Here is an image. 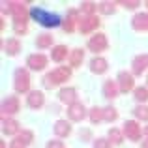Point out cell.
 Masks as SVG:
<instances>
[{"mask_svg":"<svg viewBox=\"0 0 148 148\" xmlns=\"http://www.w3.org/2000/svg\"><path fill=\"white\" fill-rule=\"evenodd\" d=\"M30 17L38 23V25L45 26V28H54V26H60L62 21L56 13H51V11L43 10V8H32L30 10Z\"/></svg>","mask_w":148,"mask_h":148,"instance_id":"obj_1","label":"cell"},{"mask_svg":"<svg viewBox=\"0 0 148 148\" xmlns=\"http://www.w3.org/2000/svg\"><path fill=\"white\" fill-rule=\"evenodd\" d=\"M71 77V68H66V66H60V68L49 71L47 75L43 77V86L45 88H54L56 84H62Z\"/></svg>","mask_w":148,"mask_h":148,"instance_id":"obj_2","label":"cell"},{"mask_svg":"<svg viewBox=\"0 0 148 148\" xmlns=\"http://www.w3.org/2000/svg\"><path fill=\"white\" fill-rule=\"evenodd\" d=\"M13 88L17 94H26V92H32L30 90V73L28 69L25 68H19L15 69V77H13Z\"/></svg>","mask_w":148,"mask_h":148,"instance_id":"obj_3","label":"cell"},{"mask_svg":"<svg viewBox=\"0 0 148 148\" xmlns=\"http://www.w3.org/2000/svg\"><path fill=\"white\" fill-rule=\"evenodd\" d=\"M6 6L8 8H4V11L13 15V21H26L28 19V11L23 2H6Z\"/></svg>","mask_w":148,"mask_h":148,"instance_id":"obj_4","label":"cell"},{"mask_svg":"<svg viewBox=\"0 0 148 148\" xmlns=\"http://www.w3.org/2000/svg\"><path fill=\"white\" fill-rule=\"evenodd\" d=\"M86 47L90 49L94 54H98V53H103V51H107V47H109L107 36H105V34H101V32L94 34V36H92L90 40L86 41Z\"/></svg>","mask_w":148,"mask_h":148,"instance_id":"obj_5","label":"cell"},{"mask_svg":"<svg viewBox=\"0 0 148 148\" xmlns=\"http://www.w3.org/2000/svg\"><path fill=\"white\" fill-rule=\"evenodd\" d=\"M47 62H49L47 56L41 54V53H34L26 58V66H28V69H32V71H41V69H45Z\"/></svg>","mask_w":148,"mask_h":148,"instance_id":"obj_6","label":"cell"},{"mask_svg":"<svg viewBox=\"0 0 148 148\" xmlns=\"http://www.w3.org/2000/svg\"><path fill=\"white\" fill-rule=\"evenodd\" d=\"M122 131H124V135L133 143H137L139 139H141V126H139V122H135V120H126Z\"/></svg>","mask_w":148,"mask_h":148,"instance_id":"obj_7","label":"cell"},{"mask_svg":"<svg viewBox=\"0 0 148 148\" xmlns=\"http://www.w3.org/2000/svg\"><path fill=\"white\" fill-rule=\"evenodd\" d=\"M68 118L71 120V122H83V120L86 118V109H84V105L81 103V101H77V103H73V105L68 107Z\"/></svg>","mask_w":148,"mask_h":148,"instance_id":"obj_8","label":"cell"},{"mask_svg":"<svg viewBox=\"0 0 148 148\" xmlns=\"http://www.w3.org/2000/svg\"><path fill=\"white\" fill-rule=\"evenodd\" d=\"M118 86H120V92L127 94V92L135 90V81H133V73L130 71H120L118 73Z\"/></svg>","mask_w":148,"mask_h":148,"instance_id":"obj_9","label":"cell"},{"mask_svg":"<svg viewBox=\"0 0 148 148\" xmlns=\"http://www.w3.org/2000/svg\"><path fill=\"white\" fill-rule=\"evenodd\" d=\"M32 141H34V133L30 130H23L21 133L11 141V146L10 148H26Z\"/></svg>","mask_w":148,"mask_h":148,"instance_id":"obj_10","label":"cell"},{"mask_svg":"<svg viewBox=\"0 0 148 148\" xmlns=\"http://www.w3.org/2000/svg\"><path fill=\"white\" fill-rule=\"evenodd\" d=\"M98 26H99V19L96 17V15H88V17H83L79 21L81 34H90V32H94Z\"/></svg>","mask_w":148,"mask_h":148,"instance_id":"obj_11","label":"cell"},{"mask_svg":"<svg viewBox=\"0 0 148 148\" xmlns=\"http://www.w3.org/2000/svg\"><path fill=\"white\" fill-rule=\"evenodd\" d=\"M26 105H28L30 109H34V111H38V109H41L45 105V96L41 90H32L28 96H26Z\"/></svg>","mask_w":148,"mask_h":148,"instance_id":"obj_12","label":"cell"},{"mask_svg":"<svg viewBox=\"0 0 148 148\" xmlns=\"http://www.w3.org/2000/svg\"><path fill=\"white\" fill-rule=\"evenodd\" d=\"M21 109V103H19L17 96H8L6 99L2 101V114H15Z\"/></svg>","mask_w":148,"mask_h":148,"instance_id":"obj_13","label":"cell"},{"mask_svg":"<svg viewBox=\"0 0 148 148\" xmlns=\"http://www.w3.org/2000/svg\"><path fill=\"white\" fill-rule=\"evenodd\" d=\"M131 68H133V75H143L148 69V53L145 54H137L131 62Z\"/></svg>","mask_w":148,"mask_h":148,"instance_id":"obj_14","label":"cell"},{"mask_svg":"<svg viewBox=\"0 0 148 148\" xmlns=\"http://www.w3.org/2000/svg\"><path fill=\"white\" fill-rule=\"evenodd\" d=\"M58 99L62 101V103H66L69 107V105L77 103V90L73 86H68V88H62L60 92H58Z\"/></svg>","mask_w":148,"mask_h":148,"instance_id":"obj_15","label":"cell"},{"mask_svg":"<svg viewBox=\"0 0 148 148\" xmlns=\"http://www.w3.org/2000/svg\"><path fill=\"white\" fill-rule=\"evenodd\" d=\"M107 69H109V62L105 60V58L94 56V58L90 60V71H92V73H96V75H103Z\"/></svg>","mask_w":148,"mask_h":148,"instance_id":"obj_16","label":"cell"},{"mask_svg":"<svg viewBox=\"0 0 148 148\" xmlns=\"http://www.w3.org/2000/svg\"><path fill=\"white\" fill-rule=\"evenodd\" d=\"M53 131L56 137H69L71 135V124L68 120H56L53 126Z\"/></svg>","mask_w":148,"mask_h":148,"instance_id":"obj_17","label":"cell"},{"mask_svg":"<svg viewBox=\"0 0 148 148\" xmlns=\"http://www.w3.org/2000/svg\"><path fill=\"white\" fill-rule=\"evenodd\" d=\"M19 130H21V124L13 118H6L2 120V133L4 135H19Z\"/></svg>","mask_w":148,"mask_h":148,"instance_id":"obj_18","label":"cell"},{"mask_svg":"<svg viewBox=\"0 0 148 148\" xmlns=\"http://www.w3.org/2000/svg\"><path fill=\"white\" fill-rule=\"evenodd\" d=\"M131 26L137 32H146L148 30V13H137L131 19Z\"/></svg>","mask_w":148,"mask_h":148,"instance_id":"obj_19","label":"cell"},{"mask_svg":"<svg viewBox=\"0 0 148 148\" xmlns=\"http://www.w3.org/2000/svg\"><path fill=\"white\" fill-rule=\"evenodd\" d=\"M79 21H81V19H79V11H77V10H69L68 17H66V21H64V30L68 34H71L73 30H75V25Z\"/></svg>","mask_w":148,"mask_h":148,"instance_id":"obj_20","label":"cell"},{"mask_svg":"<svg viewBox=\"0 0 148 148\" xmlns=\"http://www.w3.org/2000/svg\"><path fill=\"white\" fill-rule=\"evenodd\" d=\"M118 92H120V86H118L116 81H105V84H103V96L107 99H114L116 96H118Z\"/></svg>","mask_w":148,"mask_h":148,"instance_id":"obj_21","label":"cell"},{"mask_svg":"<svg viewBox=\"0 0 148 148\" xmlns=\"http://www.w3.org/2000/svg\"><path fill=\"white\" fill-rule=\"evenodd\" d=\"M19 51H21V41H19L17 38L6 40V43H4V53H6L8 56H15Z\"/></svg>","mask_w":148,"mask_h":148,"instance_id":"obj_22","label":"cell"},{"mask_svg":"<svg viewBox=\"0 0 148 148\" xmlns=\"http://www.w3.org/2000/svg\"><path fill=\"white\" fill-rule=\"evenodd\" d=\"M66 56H68V47L66 45H54L53 51H51V60L53 62H62L66 60Z\"/></svg>","mask_w":148,"mask_h":148,"instance_id":"obj_23","label":"cell"},{"mask_svg":"<svg viewBox=\"0 0 148 148\" xmlns=\"http://www.w3.org/2000/svg\"><path fill=\"white\" fill-rule=\"evenodd\" d=\"M84 60V49H73L71 51V56H69V64L71 68H79Z\"/></svg>","mask_w":148,"mask_h":148,"instance_id":"obj_24","label":"cell"},{"mask_svg":"<svg viewBox=\"0 0 148 148\" xmlns=\"http://www.w3.org/2000/svg\"><path fill=\"white\" fill-rule=\"evenodd\" d=\"M53 45V34H40L36 38V47L38 49H49Z\"/></svg>","mask_w":148,"mask_h":148,"instance_id":"obj_25","label":"cell"},{"mask_svg":"<svg viewBox=\"0 0 148 148\" xmlns=\"http://www.w3.org/2000/svg\"><path fill=\"white\" fill-rule=\"evenodd\" d=\"M88 118H90V124H94V126H98V124L103 122V109L99 107H92L90 112H88Z\"/></svg>","mask_w":148,"mask_h":148,"instance_id":"obj_26","label":"cell"},{"mask_svg":"<svg viewBox=\"0 0 148 148\" xmlns=\"http://www.w3.org/2000/svg\"><path fill=\"white\" fill-rule=\"evenodd\" d=\"M109 141H111L112 145H122L124 143V131L116 130V127H111V130H109Z\"/></svg>","mask_w":148,"mask_h":148,"instance_id":"obj_27","label":"cell"},{"mask_svg":"<svg viewBox=\"0 0 148 148\" xmlns=\"http://www.w3.org/2000/svg\"><path fill=\"white\" fill-rule=\"evenodd\" d=\"M133 114L137 120H141V122H148V107L146 105H137V107L133 109Z\"/></svg>","mask_w":148,"mask_h":148,"instance_id":"obj_28","label":"cell"},{"mask_svg":"<svg viewBox=\"0 0 148 148\" xmlns=\"http://www.w3.org/2000/svg\"><path fill=\"white\" fill-rule=\"evenodd\" d=\"M103 120L105 122H116L118 120V111L114 107H105L103 109Z\"/></svg>","mask_w":148,"mask_h":148,"instance_id":"obj_29","label":"cell"},{"mask_svg":"<svg viewBox=\"0 0 148 148\" xmlns=\"http://www.w3.org/2000/svg\"><path fill=\"white\" fill-rule=\"evenodd\" d=\"M133 94H135V99H137L139 103H146V101H148V86H139V88H135Z\"/></svg>","mask_w":148,"mask_h":148,"instance_id":"obj_30","label":"cell"},{"mask_svg":"<svg viewBox=\"0 0 148 148\" xmlns=\"http://www.w3.org/2000/svg\"><path fill=\"white\" fill-rule=\"evenodd\" d=\"M98 10L103 15H112L116 11V6H114V2H101V4H98Z\"/></svg>","mask_w":148,"mask_h":148,"instance_id":"obj_31","label":"cell"},{"mask_svg":"<svg viewBox=\"0 0 148 148\" xmlns=\"http://www.w3.org/2000/svg\"><path fill=\"white\" fill-rule=\"evenodd\" d=\"M13 30L17 36H25L28 32V25H26V21H13Z\"/></svg>","mask_w":148,"mask_h":148,"instance_id":"obj_32","label":"cell"},{"mask_svg":"<svg viewBox=\"0 0 148 148\" xmlns=\"http://www.w3.org/2000/svg\"><path fill=\"white\" fill-rule=\"evenodd\" d=\"M96 10H98V4H94V2H83L81 4V11H83L86 17L88 15H94Z\"/></svg>","mask_w":148,"mask_h":148,"instance_id":"obj_33","label":"cell"},{"mask_svg":"<svg viewBox=\"0 0 148 148\" xmlns=\"http://www.w3.org/2000/svg\"><path fill=\"white\" fill-rule=\"evenodd\" d=\"M112 143L111 141H107V139H103V137H98L94 143H92V146L94 148H111Z\"/></svg>","mask_w":148,"mask_h":148,"instance_id":"obj_34","label":"cell"},{"mask_svg":"<svg viewBox=\"0 0 148 148\" xmlns=\"http://www.w3.org/2000/svg\"><path fill=\"white\" fill-rule=\"evenodd\" d=\"M120 4H122L126 10H137V8L141 6V2H139V0H122Z\"/></svg>","mask_w":148,"mask_h":148,"instance_id":"obj_35","label":"cell"},{"mask_svg":"<svg viewBox=\"0 0 148 148\" xmlns=\"http://www.w3.org/2000/svg\"><path fill=\"white\" fill-rule=\"evenodd\" d=\"M45 148H66V145L62 141H58V139H53V141H49L45 145Z\"/></svg>","mask_w":148,"mask_h":148,"instance_id":"obj_36","label":"cell"},{"mask_svg":"<svg viewBox=\"0 0 148 148\" xmlns=\"http://www.w3.org/2000/svg\"><path fill=\"white\" fill-rule=\"evenodd\" d=\"M141 148H148V137H146V139H145V141H143V143H141Z\"/></svg>","mask_w":148,"mask_h":148,"instance_id":"obj_37","label":"cell"},{"mask_svg":"<svg viewBox=\"0 0 148 148\" xmlns=\"http://www.w3.org/2000/svg\"><path fill=\"white\" fill-rule=\"evenodd\" d=\"M143 133H145V135H146V137H148V126L145 127V131H143Z\"/></svg>","mask_w":148,"mask_h":148,"instance_id":"obj_38","label":"cell"},{"mask_svg":"<svg viewBox=\"0 0 148 148\" xmlns=\"http://www.w3.org/2000/svg\"><path fill=\"white\" fill-rule=\"evenodd\" d=\"M0 148H6V146H4V141H0Z\"/></svg>","mask_w":148,"mask_h":148,"instance_id":"obj_39","label":"cell"},{"mask_svg":"<svg viewBox=\"0 0 148 148\" xmlns=\"http://www.w3.org/2000/svg\"><path fill=\"white\" fill-rule=\"evenodd\" d=\"M145 6H146V8H148V0H146V2H145Z\"/></svg>","mask_w":148,"mask_h":148,"instance_id":"obj_40","label":"cell"},{"mask_svg":"<svg viewBox=\"0 0 148 148\" xmlns=\"http://www.w3.org/2000/svg\"><path fill=\"white\" fill-rule=\"evenodd\" d=\"M146 81H148V77H146Z\"/></svg>","mask_w":148,"mask_h":148,"instance_id":"obj_41","label":"cell"}]
</instances>
